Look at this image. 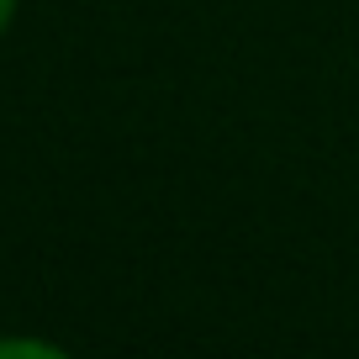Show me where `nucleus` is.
Masks as SVG:
<instances>
[{"mask_svg": "<svg viewBox=\"0 0 359 359\" xmlns=\"http://www.w3.org/2000/svg\"><path fill=\"white\" fill-rule=\"evenodd\" d=\"M11 11H16V0H0V32L11 27Z\"/></svg>", "mask_w": 359, "mask_h": 359, "instance_id": "obj_2", "label": "nucleus"}, {"mask_svg": "<svg viewBox=\"0 0 359 359\" xmlns=\"http://www.w3.org/2000/svg\"><path fill=\"white\" fill-rule=\"evenodd\" d=\"M0 354H58V348L37 344V338H0Z\"/></svg>", "mask_w": 359, "mask_h": 359, "instance_id": "obj_1", "label": "nucleus"}]
</instances>
